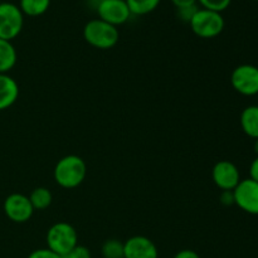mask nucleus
<instances>
[{
  "label": "nucleus",
  "instance_id": "9d476101",
  "mask_svg": "<svg viewBox=\"0 0 258 258\" xmlns=\"http://www.w3.org/2000/svg\"><path fill=\"white\" fill-rule=\"evenodd\" d=\"M212 178H213L214 184L222 191L234 190V188L242 180L238 168L232 161L228 160H221L213 166Z\"/></svg>",
  "mask_w": 258,
  "mask_h": 258
},
{
  "label": "nucleus",
  "instance_id": "ddd939ff",
  "mask_svg": "<svg viewBox=\"0 0 258 258\" xmlns=\"http://www.w3.org/2000/svg\"><path fill=\"white\" fill-rule=\"evenodd\" d=\"M241 127L247 136L258 139V106L252 105L244 108L239 117Z\"/></svg>",
  "mask_w": 258,
  "mask_h": 258
},
{
  "label": "nucleus",
  "instance_id": "7ed1b4c3",
  "mask_svg": "<svg viewBox=\"0 0 258 258\" xmlns=\"http://www.w3.org/2000/svg\"><path fill=\"white\" fill-rule=\"evenodd\" d=\"M78 244L77 231L67 222L53 224L47 232V246L55 253L66 256Z\"/></svg>",
  "mask_w": 258,
  "mask_h": 258
},
{
  "label": "nucleus",
  "instance_id": "c756f323",
  "mask_svg": "<svg viewBox=\"0 0 258 258\" xmlns=\"http://www.w3.org/2000/svg\"><path fill=\"white\" fill-rule=\"evenodd\" d=\"M102 258H103V257H102Z\"/></svg>",
  "mask_w": 258,
  "mask_h": 258
},
{
  "label": "nucleus",
  "instance_id": "20e7f679",
  "mask_svg": "<svg viewBox=\"0 0 258 258\" xmlns=\"http://www.w3.org/2000/svg\"><path fill=\"white\" fill-rule=\"evenodd\" d=\"M191 30L196 35L203 39H212L216 38L223 32L224 25V18L222 13L212 12L208 9H198L193 19L189 23Z\"/></svg>",
  "mask_w": 258,
  "mask_h": 258
},
{
  "label": "nucleus",
  "instance_id": "393cba45",
  "mask_svg": "<svg viewBox=\"0 0 258 258\" xmlns=\"http://www.w3.org/2000/svg\"><path fill=\"white\" fill-rule=\"evenodd\" d=\"M249 178L258 183V156H256V159L252 161L251 166H249Z\"/></svg>",
  "mask_w": 258,
  "mask_h": 258
},
{
  "label": "nucleus",
  "instance_id": "a878e982",
  "mask_svg": "<svg viewBox=\"0 0 258 258\" xmlns=\"http://www.w3.org/2000/svg\"><path fill=\"white\" fill-rule=\"evenodd\" d=\"M171 3L174 4V7L176 9L179 8H185V7H191V5H197V0H171Z\"/></svg>",
  "mask_w": 258,
  "mask_h": 258
},
{
  "label": "nucleus",
  "instance_id": "5701e85b",
  "mask_svg": "<svg viewBox=\"0 0 258 258\" xmlns=\"http://www.w3.org/2000/svg\"><path fill=\"white\" fill-rule=\"evenodd\" d=\"M221 203L223 206L229 207L234 204V194L233 190H223L221 194Z\"/></svg>",
  "mask_w": 258,
  "mask_h": 258
},
{
  "label": "nucleus",
  "instance_id": "423d86ee",
  "mask_svg": "<svg viewBox=\"0 0 258 258\" xmlns=\"http://www.w3.org/2000/svg\"><path fill=\"white\" fill-rule=\"evenodd\" d=\"M232 87L243 96L258 95V67L253 64H241L231 75Z\"/></svg>",
  "mask_w": 258,
  "mask_h": 258
},
{
  "label": "nucleus",
  "instance_id": "f8f14e48",
  "mask_svg": "<svg viewBox=\"0 0 258 258\" xmlns=\"http://www.w3.org/2000/svg\"><path fill=\"white\" fill-rule=\"evenodd\" d=\"M19 97V86L8 73H0V111L8 110Z\"/></svg>",
  "mask_w": 258,
  "mask_h": 258
},
{
  "label": "nucleus",
  "instance_id": "a211bd4d",
  "mask_svg": "<svg viewBox=\"0 0 258 258\" xmlns=\"http://www.w3.org/2000/svg\"><path fill=\"white\" fill-rule=\"evenodd\" d=\"M103 258H125L123 243L118 239H108L102 246Z\"/></svg>",
  "mask_w": 258,
  "mask_h": 258
},
{
  "label": "nucleus",
  "instance_id": "c85d7f7f",
  "mask_svg": "<svg viewBox=\"0 0 258 258\" xmlns=\"http://www.w3.org/2000/svg\"><path fill=\"white\" fill-rule=\"evenodd\" d=\"M0 4H2V0H0Z\"/></svg>",
  "mask_w": 258,
  "mask_h": 258
},
{
  "label": "nucleus",
  "instance_id": "aec40b11",
  "mask_svg": "<svg viewBox=\"0 0 258 258\" xmlns=\"http://www.w3.org/2000/svg\"><path fill=\"white\" fill-rule=\"evenodd\" d=\"M198 5H191V7H185V8H179L176 9V14H178L179 19L183 20L184 23H190V20L193 19V17L196 15V13L198 12Z\"/></svg>",
  "mask_w": 258,
  "mask_h": 258
},
{
  "label": "nucleus",
  "instance_id": "f3484780",
  "mask_svg": "<svg viewBox=\"0 0 258 258\" xmlns=\"http://www.w3.org/2000/svg\"><path fill=\"white\" fill-rule=\"evenodd\" d=\"M161 0H126L130 13L134 15H146L159 7Z\"/></svg>",
  "mask_w": 258,
  "mask_h": 258
},
{
  "label": "nucleus",
  "instance_id": "bb28decb",
  "mask_svg": "<svg viewBox=\"0 0 258 258\" xmlns=\"http://www.w3.org/2000/svg\"><path fill=\"white\" fill-rule=\"evenodd\" d=\"M253 149H254V153H256L257 156H258V139H256V141H254Z\"/></svg>",
  "mask_w": 258,
  "mask_h": 258
},
{
  "label": "nucleus",
  "instance_id": "6ab92c4d",
  "mask_svg": "<svg viewBox=\"0 0 258 258\" xmlns=\"http://www.w3.org/2000/svg\"><path fill=\"white\" fill-rule=\"evenodd\" d=\"M197 3H199L203 9L222 13L231 5L232 0H197Z\"/></svg>",
  "mask_w": 258,
  "mask_h": 258
},
{
  "label": "nucleus",
  "instance_id": "cd10ccee",
  "mask_svg": "<svg viewBox=\"0 0 258 258\" xmlns=\"http://www.w3.org/2000/svg\"><path fill=\"white\" fill-rule=\"evenodd\" d=\"M253 2H258V0H253Z\"/></svg>",
  "mask_w": 258,
  "mask_h": 258
},
{
  "label": "nucleus",
  "instance_id": "dca6fc26",
  "mask_svg": "<svg viewBox=\"0 0 258 258\" xmlns=\"http://www.w3.org/2000/svg\"><path fill=\"white\" fill-rule=\"evenodd\" d=\"M29 201L32 203L34 211H44V209H47L52 204L53 196L50 193V190H48L47 188L39 186V188H35L30 193Z\"/></svg>",
  "mask_w": 258,
  "mask_h": 258
},
{
  "label": "nucleus",
  "instance_id": "39448f33",
  "mask_svg": "<svg viewBox=\"0 0 258 258\" xmlns=\"http://www.w3.org/2000/svg\"><path fill=\"white\" fill-rule=\"evenodd\" d=\"M24 25V15L19 7L13 3L0 4V39L9 40L20 34Z\"/></svg>",
  "mask_w": 258,
  "mask_h": 258
},
{
  "label": "nucleus",
  "instance_id": "2eb2a0df",
  "mask_svg": "<svg viewBox=\"0 0 258 258\" xmlns=\"http://www.w3.org/2000/svg\"><path fill=\"white\" fill-rule=\"evenodd\" d=\"M50 0H20L19 9L23 15L28 17H39L48 10Z\"/></svg>",
  "mask_w": 258,
  "mask_h": 258
},
{
  "label": "nucleus",
  "instance_id": "4be33fe9",
  "mask_svg": "<svg viewBox=\"0 0 258 258\" xmlns=\"http://www.w3.org/2000/svg\"><path fill=\"white\" fill-rule=\"evenodd\" d=\"M28 258H62V256L55 252H53L52 249L47 248H39V249H35L33 251L32 253L28 256Z\"/></svg>",
  "mask_w": 258,
  "mask_h": 258
},
{
  "label": "nucleus",
  "instance_id": "f03ea898",
  "mask_svg": "<svg viewBox=\"0 0 258 258\" xmlns=\"http://www.w3.org/2000/svg\"><path fill=\"white\" fill-rule=\"evenodd\" d=\"M83 38L86 42L97 49H111L120 38L117 27L101 19H92L83 28Z\"/></svg>",
  "mask_w": 258,
  "mask_h": 258
},
{
  "label": "nucleus",
  "instance_id": "f257e3e1",
  "mask_svg": "<svg viewBox=\"0 0 258 258\" xmlns=\"http://www.w3.org/2000/svg\"><path fill=\"white\" fill-rule=\"evenodd\" d=\"M87 165L78 155H66L55 164L53 176L55 183L64 189H75L85 181Z\"/></svg>",
  "mask_w": 258,
  "mask_h": 258
},
{
  "label": "nucleus",
  "instance_id": "4468645a",
  "mask_svg": "<svg viewBox=\"0 0 258 258\" xmlns=\"http://www.w3.org/2000/svg\"><path fill=\"white\" fill-rule=\"evenodd\" d=\"M17 49L13 43L0 39V73L10 72L17 64Z\"/></svg>",
  "mask_w": 258,
  "mask_h": 258
},
{
  "label": "nucleus",
  "instance_id": "412c9836",
  "mask_svg": "<svg viewBox=\"0 0 258 258\" xmlns=\"http://www.w3.org/2000/svg\"><path fill=\"white\" fill-rule=\"evenodd\" d=\"M62 258H92V256H91V252L87 247L77 244L70 253L62 256Z\"/></svg>",
  "mask_w": 258,
  "mask_h": 258
},
{
  "label": "nucleus",
  "instance_id": "9b49d317",
  "mask_svg": "<svg viewBox=\"0 0 258 258\" xmlns=\"http://www.w3.org/2000/svg\"><path fill=\"white\" fill-rule=\"evenodd\" d=\"M125 258H159L158 247L145 236L130 237L123 243Z\"/></svg>",
  "mask_w": 258,
  "mask_h": 258
},
{
  "label": "nucleus",
  "instance_id": "6e6552de",
  "mask_svg": "<svg viewBox=\"0 0 258 258\" xmlns=\"http://www.w3.org/2000/svg\"><path fill=\"white\" fill-rule=\"evenodd\" d=\"M3 209L8 218L14 223H25L34 213L29 197L22 193H13L5 198Z\"/></svg>",
  "mask_w": 258,
  "mask_h": 258
},
{
  "label": "nucleus",
  "instance_id": "b1692460",
  "mask_svg": "<svg viewBox=\"0 0 258 258\" xmlns=\"http://www.w3.org/2000/svg\"><path fill=\"white\" fill-rule=\"evenodd\" d=\"M173 258H201V256L193 249H181Z\"/></svg>",
  "mask_w": 258,
  "mask_h": 258
},
{
  "label": "nucleus",
  "instance_id": "0eeeda50",
  "mask_svg": "<svg viewBox=\"0 0 258 258\" xmlns=\"http://www.w3.org/2000/svg\"><path fill=\"white\" fill-rule=\"evenodd\" d=\"M96 10L98 19L115 27L125 24L131 17L126 0H98Z\"/></svg>",
  "mask_w": 258,
  "mask_h": 258
},
{
  "label": "nucleus",
  "instance_id": "1a4fd4ad",
  "mask_svg": "<svg viewBox=\"0 0 258 258\" xmlns=\"http://www.w3.org/2000/svg\"><path fill=\"white\" fill-rule=\"evenodd\" d=\"M234 204L246 213L258 216V183L251 178L243 179L234 188Z\"/></svg>",
  "mask_w": 258,
  "mask_h": 258
}]
</instances>
